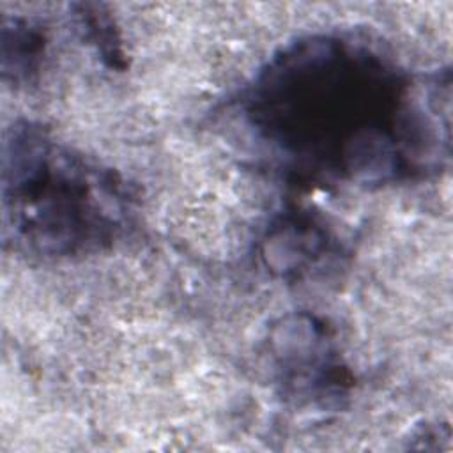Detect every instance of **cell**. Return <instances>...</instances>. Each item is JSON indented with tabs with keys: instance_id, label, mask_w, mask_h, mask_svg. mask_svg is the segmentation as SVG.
I'll return each mask as SVG.
<instances>
[{
	"instance_id": "obj_1",
	"label": "cell",
	"mask_w": 453,
	"mask_h": 453,
	"mask_svg": "<svg viewBox=\"0 0 453 453\" xmlns=\"http://www.w3.org/2000/svg\"><path fill=\"white\" fill-rule=\"evenodd\" d=\"M449 74L418 81L350 34L280 48L239 99L241 122L288 177L391 184L423 179L449 156Z\"/></svg>"
},
{
	"instance_id": "obj_2",
	"label": "cell",
	"mask_w": 453,
	"mask_h": 453,
	"mask_svg": "<svg viewBox=\"0 0 453 453\" xmlns=\"http://www.w3.org/2000/svg\"><path fill=\"white\" fill-rule=\"evenodd\" d=\"M133 195L113 170L23 120L2 149L4 239L42 260L96 255L115 244L133 218Z\"/></svg>"
},
{
	"instance_id": "obj_3",
	"label": "cell",
	"mask_w": 453,
	"mask_h": 453,
	"mask_svg": "<svg viewBox=\"0 0 453 453\" xmlns=\"http://www.w3.org/2000/svg\"><path fill=\"white\" fill-rule=\"evenodd\" d=\"M269 350L280 386L294 400L327 407L352 384L331 329L315 315L281 317L269 334Z\"/></svg>"
},
{
	"instance_id": "obj_4",
	"label": "cell",
	"mask_w": 453,
	"mask_h": 453,
	"mask_svg": "<svg viewBox=\"0 0 453 453\" xmlns=\"http://www.w3.org/2000/svg\"><path fill=\"white\" fill-rule=\"evenodd\" d=\"M336 251L329 228L306 211H290L267 228L260 255L269 271L290 280L313 273Z\"/></svg>"
},
{
	"instance_id": "obj_5",
	"label": "cell",
	"mask_w": 453,
	"mask_h": 453,
	"mask_svg": "<svg viewBox=\"0 0 453 453\" xmlns=\"http://www.w3.org/2000/svg\"><path fill=\"white\" fill-rule=\"evenodd\" d=\"M46 53V34L34 21L14 16L2 19L4 81L27 85L41 69Z\"/></svg>"
},
{
	"instance_id": "obj_6",
	"label": "cell",
	"mask_w": 453,
	"mask_h": 453,
	"mask_svg": "<svg viewBox=\"0 0 453 453\" xmlns=\"http://www.w3.org/2000/svg\"><path fill=\"white\" fill-rule=\"evenodd\" d=\"M76 9V25L88 44L96 48V51L111 69H124L126 53L122 48V39L106 7L99 4H80Z\"/></svg>"
}]
</instances>
